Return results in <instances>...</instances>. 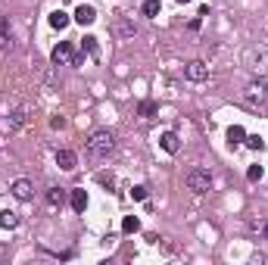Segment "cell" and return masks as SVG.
<instances>
[{"instance_id": "obj_1", "label": "cell", "mask_w": 268, "mask_h": 265, "mask_svg": "<svg viewBox=\"0 0 268 265\" xmlns=\"http://www.w3.org/2000/svg\"><path fill=\"white\" fill-rule=\"evenodd\" d=\"M85 150H88V156H91V159H106L112 150H116V134H112L109 128H97V131L88 134Z\"/></svg>"}, {"instance_id": "obj_2", "label": "cell", "mask_w": 268, "mask_h": 265, "mask_svg": "<svg viewBox=\"0 0 268 265\" xmlns=\"http://www.w3.org/2000/svg\"><path fill=\"white\" fill-rule=\"evenodd\" d=\"M243 66L256 75V78H268V44H253V47H246Z\"/></svg>"}, {"instance_id": "obj_3", "label": "cell", "mask_w": 268, "mask_h": 265, "mask_svg": "<svg viewBox=\"0 0 268 265\" xmlns=\"http://www.w3.org/2000/svg\"><path fill=\"white\" fill-rule=\"evenodd\" d=\"M184 184H187V191H194V194H209V187H212V175L206 169H190L184 175Z\"/></svg>"}, {"instance_id": "obj_4", "label": "cell", "mask_w": 268, "mask_h": 265, "mask_svg": "<svg viewBox=\"0 0 268 265\" xmlns=\"http://www.w3.org/2000/svg\"><path fill=\"white\" fill-rule=\"evenodd\" d=\"M268 100V85H265V78H256V81H250L246 88H243V103L246 106H262Z\"/></svg>"}, {"instance_id": "obj_5", "label": "cell", "mask_w": 268, "mask_h": 265, "mask_svg": "<svg viewBox=\"0 0 268 265\" xmlns=\"http://www.w3.org/2000/svg\"><path fill=\"white\" fill-rule=\"evenodd\" d=\"M75 56H78V53L72 50V44H69V41H59V44L50 50V59H53L56 66H75Z\"/></svg>"}, {"instance_id": "obj_6", "label": "cell", "mask_w": 268, "mask_h": 265, "mask_svg": "<svg viewBox=\"0 0 268 265\" xmlns=\"http://www.w3.org/2000/svg\"><path fill=\"white\" fill-rule=\"evenodd\" d=\"M184 78H187V81H206V78H209V66H206L203 59H190V63L184 66Z\"/></svg>"}, {"instance_id": "obj_7", "label": "cell", "mask_w": 268, "mask_h": 265, "mask_svg": "<svg viewBox=\"0 0 268 265\" xmlns=\"http://www.w3.org/2000/svg\"><path fill=\"white\" fill-rule=\"evenodd\" d=\"M10 191H13L16 200H31V197H34V184H31L28 178H16Z\"/></svg>"}, {"instance_id": "obj_8", "label": "cell", "mask_w": 268, "mask_h": 265, "mask_svg": "<svg viewBox=\"0 0 268 265\" xmlns=\"http://www.w3.org/2000/svg\"><path fill=\"white\" fill-rule=\"evenodd\" d=\"M56 166H59L63 172H72L75 166H78V156H75L72 150H56Z\"/></svg>"}, {"instance_id": "obj_9", "label": "cell", "mask_w": 268, "mask_h": 265, "mask_svg": "<svg viewBox=\"0 0 268 265\" xmlns=\"http://www.w3.org/2000/svg\"><path fill=\"white\" fill-rule=\"evenodd\" d=\"M94 19H97V10L91 4H78V10H75V22H78V25H91Z\"/></svg>"}, {"instance_id": "obj_10", "label": "cell", "mask_w": 268, "mask_h": 265, "mask_svg": "<svg viewBox=\"0 0 268 265\" xmlns=\"http://www.w3.org/2000/svg\"><path fill=\"white\" fill-rule=\"evenodd\" d=\"M69 203H72L75 212H85L88 209V194L81 191V187H75V191H69Z\"/></svg>"}, {"instance_id": "obj_11", "label": "cell", "mask_w": 268, "mask_h": 265, "mask_svg": "<svg viewBox=\"0 0 268 265\" xmlns=\"http://www.w3.org/2000/svg\"><path fill=\"white\" fill-rule=\"evenodd\" d=\"M134 31H137V25L131 22V16H122L119 25H116V34L119 37H134Z\"/></svg>"}, {"instance_id": "obj_12", "label": "cell", "mask_w": 268, "mask_h": 265, "mask_svg": "<svg viewBox=\"0 0 268 265\" xmlns=\"http://www.w3.org/2000/svg\"><path fill=\"white\" fill-rule=\"evenodd\" d=\"M22 125H28V106L13 109V116H10V128H13V131H16V128H22Z\"/></svg>"}, {"instance_id": "obj_13", "label": "cell", "mask_w": 268, "mask_h": 265, "mask_svg": "<svg viewBox=\"0 0 268 265\" xmlns=\"http://www.w3.org/2000/svg\"><path fill=\"white\" fill-rule=\"evenodd\" d=\"M159 147L166 150V153H178V147H181V144H178V134H175V131H166V134L159 137Z\"/></svg>"}, {"instance_id": "obj_14", "label": "cell", "mask_w": 268, "mask_h": 265, "mask_svg": "<svg viewBox=\"0 0 268 265\" xmlns=\"http://www.w3.org/2000/svg\"><path fill=\"white\" fill-rule=\"evenodd\" d=\"M246 140V131L240 128V125H231V128H228V144H231V147H240Z\"/></svg>"}, {"instance_id": "obj_15", "label": "cell", "mask_w": 268, "mask_h": 265, "mask_svg": "<svg viewBox=\"0 0 268 265\" xmlns=\"http://www.w3.org/2000/svg\"><path fill=\"white\" fill-rule=\"evenodd\" d=\"M16 225H19V212H13V209H4V212H0V228H16Z\"/></svg>"}, {"instance_id": "obj_16", "label": "cell", "mask_w": 268, "mask_h": 265, "mask_svg": "<svg viewBox=\"0 0 268 265\" xmlns=\"http://www.w3.org/2000/svg\"><path fill=\"white\" fill-rule=\"evenodd\" d=\"M47 203H50L53 209H59V206L66 203V191H63V187H50V191H47Z\"/></svg>"}, {"instance_id": "obj_17", "label": "cell", "mask_w": 268, "mask_h": 265, "mask_svg": "<svg viewBox=\"0 0 268 265\" xmlns=\"http://www.w3.org/2000/svg\"><path fill=\"white\" fill-rule=\"evenodd\" d=\"M137 112H140L143 119H153V116L159 112V103H156V100H143V103L137 106Z\"/></svg>"}, {"instance_id": "obj_18", "label": "cell", "mask_w": 268, "mask_h": 265, "mask_svg": "<svg viewBox=\"0 0 268 265\" xmlns=\"http://www.w3.org/2000/svg\"><path fill=\"white\" fill-rule=\"evenodd\" d=\"M122 231H125V234H137V231H140V218H137V215H125Z\"/></svg>"}, {"instance_id": "obj_19", "label": "cell", "mask_w": 268, "mask_h": 265, "mask_svg": "<svg viewBox=\"0 0 268 265\" xmlns=\"http://www.w3.org/2000/svg\"><path fill=\"white\" fill-rule=\"evenodd\" d=\"M50 25L53 28H69V13H63V10H56V13H50Z\"/></svg>"}, {"instance_id": "obj_20", "label": "cell", "mask_w": 268, "mask_h": 265, "mask_svg": "<svg viewBox=\"0 0 268 265\" xmlns=\"http://www.w3.org/2000/svg\"><path fill=\"white\" fill-rule=\"evenodd\" d=\"M81 50H85V53H91V56H97V50H100V47H97V37H94V34H85V37H81Z\"/></svg>"}, {"instance_id": "obj_21", "label": "cell", "mask_w": 268, "mask_h": 265, "mask_svg": "<svg viewBox=\"0 0 268 265\" xmlns=\"http://www.w3.org/2000/svg\"><path fill=\"white\" fill-rule=\"evenodd\" d=\"M159 7H162V4H159V0H143V7H140V13L153 19V16H159Z\"/></svg>"}, {"instance_id": "obj_22", "label": "cell", "mask_w": 268, "mask_h": 265, "mask_svg": "<svg viewBox=\"0 0 268 265\" xmlns=\"http://www.w3.org/2000/svg\"><path fill=\"white\" fill-rule=\"evenodd\" d=\"M250 150H265V140L259 137V134H246V140H243Z\"/></svg>"}, {"instance_id": "obj_23", "label": "cell", "mask_w": 268, "mask_h": 265, "mask_svg": "<svg viewBox=\"0 0 268 265\" xmlns=\"http://www.w3.org/2000/svg\"><path fill=\"white\" fill-rule=\"evenodd\" d=\"M131 197H134V200H147V197H150V191H147L143 184H137V187H131Z\"/></svg>"}, {"instance_id": "obj_24", "label": "cell", "mask_w": 268, "mask_h": 265, "mask_svg": "<svg viewBox=\"0 0 268 265\" xmlns=\"http://www.w3.org/2000/svg\"><path fill=\"white\" fill-rule=\"evenodd\" d=\"M262 175H265V172H262V166H250V169H246V178H250V181H259Z\"/></svg>"}, {"instance_id": "obj_25", "label": "cell", "mask_w": 268, "mask_h": 265, "mask_svg": "<svg viewBox=\"0 0 268 265\" xmlns=\"http://www.w3.org/2000/svg\"><path fill=\"white\" fill-rule=\"evenodd\" d=\"M7 34H10V19L0 16V37H7Z\"/></svg>"}, {"instance_id": "obj_26", "label": "cell", "mask_w": 268, "mask_h": 265, "mask_svg": "<svg viewBox=\"0 0 268 265\" xmlns=\"http://www.w3.org/2000/svg\"><path fill=\"white\" fill-rule=\"evenodd\" d=\"M0 50H13V37H10V34L0 37Z\"/></svg>"}, {"instance_id": "obj_27", "label": "cell", "mask_w": 268, "mask_h": 265, "mask_svg": "<svg viewBox=\"0 0 268 265\" xmlns=\"http://www.w3.org/2000/svg\"><path fill=\"white\" fill-rule=\"evenodd\" d=\"M200 22H203V16H194V19H190V25H187V28H190V31H197V28H200Z\"/></svg>"}, {"instance_id": "obj_28", "label": "cell", "mask_w": 268, "mask_h": 265, "mask_svg": "<svg viewBox=\"0 0 268 265\" xmlns=\"http://www.w3.org/2000/svg\"><path fill=\"white\" fill-rule=\"evenodd\" d=\"M262 237L268 240V221H262Z\"/></svg>"}, {"instance_id": "obj_29", "label": "cell", "mask_w": 268, "mask_h": 265, "mask_svg": "<svg viewBox=\"0 0 268 265\" xmlns=\"http://www.w3.org/2000/svg\"><path fill=\"white\" fill-rule=\"evenodd\" d=\"M178 4H190V0H178Z\"/></svg>"}]
</instances>
